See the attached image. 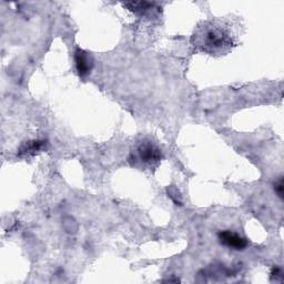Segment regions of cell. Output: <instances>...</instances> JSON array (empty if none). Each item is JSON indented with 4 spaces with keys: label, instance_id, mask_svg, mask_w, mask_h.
Instances as JSON below:
<instances>
[{
    "label": "cell",
    "instance_id": "5",
    "mask_svg": "<svg viewBox=\"0 0 284 284\" xmlns=\"http://www.w3.org/2000/svg\"><path fill=\"white\" fill-rule=\"evenodd\" d=\"M124 6L128 8L130 11L133 12H142L147 11L149 8L151 7V3L149 2H145V1H134V2H125Z\"/></svg>",
    "mask_w": 284,
    "mask_h": 284
},
{
    "label": "cell",
    "instance_id": "7",
    "mask_svg": "<svg viewBox=\"0 0 284 284\" xmlns=\"http://www.w3.org/2000/svg\"><path fill=\"white\" fill-rule=\"evenodd\" d=\"M275 191H277L278 196L280 198L283 197V182H282V179L280 180L277 184H275Z\"/></svg>",
    "mask_w": 284,
    "mask_h": 284
},
{
    "label": "cell",
    "instance_id": "3",
    "mask_svg": "<svg viewBox=\"0 0 284 284\" xmlns=\"http://www.w3.org/2000/svg\"><path fill=\"white\" fill-rule=\"evenodd\" d=\"M219 240L223 245H226L228 248H232L234 250H243L248 247V241L247 239L242 238L236 233L224 230L219 233Z\"/></svg>",
    "mask_w": 284,
    "mask_h": 284
},
{
    "label": "cell",
    "instance_id": "2",
    "mask_svg": "<svg viewBox=\"0 0 284 284\" xmlns=\"http://www.w3.org/2000/svg\"><path fill=\"white\" fill-rule=\"evenodd\" d=\"M132 159L134 164L141 163L143 167L154 168L160 163L162 155H161V150L154 143L141 142L134 154H132Z\"/></svg>",
    "mask_w": 284,
    "mask_h": 284
},
{
    "label": "cell",
    "instance_id": "1",
    "mask_svg": "<svg viewBox=\"0 0 284 284\" xmlns=\"http://www.w3.org/2000/svg\"><path fill=\"white\" fill-rule=\"evenodd\" d=\"M194 46L210 54L228 52L233 45L231 35L226 28L214 23L203 24L194 33Z\"/></svg>",
    "mask_w": 284,
    "mask_h": 284
},
{
    "label": "cell",
    "instance_id": "8",
    "mask_svg": "<svg viewBox=\"0 0 284 284\" xmlns=\"http://www.w3.org/2000/svg\"><path fill=\"white\" fill-rule=\"evenodd\" d=\"M279 277H282V272H281V270L280 269H273L272 271V278H275V280H277Z\"/></svg>",
    "mask_w": 284,
    "mask_h": 284
},
{
    "label": "cell",
    "instance_id": "4",
    "mask_svg": "<svg viewBox=\"0 0 284 284\" xmlns=\"http://www.w3.org/2000/svg\"><path fill=\"white\" fill-rule=\"evenodd\" d=\"M75 62L78 74L81 76V77H84V76H87L91 71V68L93 65L92 59L90 57V54L87 52H84V50L80 48L76 50Z\"/></svg>",
    "mask_w": 284,
    "mask_h": 284
},
{
    "label": "cell",
    "instance_id": "6",
    "mask_svg": "<svg viewBox=\"0 0 284 284\" xmlns=\"http://www.w3.org/2000/svg\"><path fill=\"white\" fill-rule=\"evenodd\" d=\"M44 146V141H31L28 142L20 149V155L23 154H33L35 151H38L40 148Z\"/></svg>",
    "mask_w": 284,
    "mask_h": 284
}]
</instances>
